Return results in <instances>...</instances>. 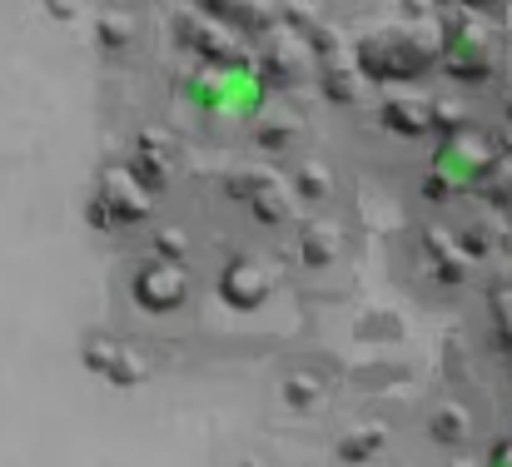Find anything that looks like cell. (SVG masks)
Wrapping results in <instances>:
<instances>
[]
</instances>
